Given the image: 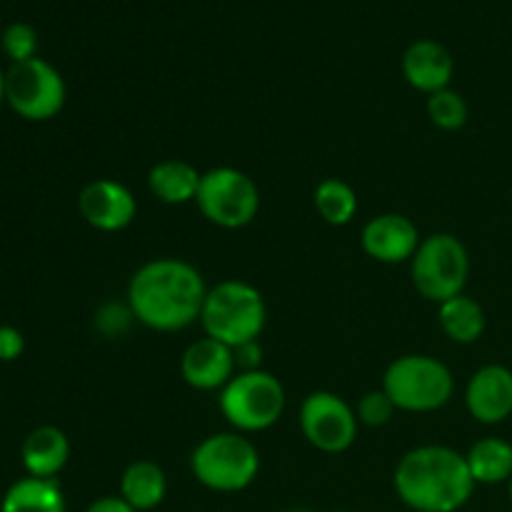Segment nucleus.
Wrapping results in <instances>:
<instances>
[{
  "label": "nucleus",
  "mask_w": 512,
  "mask_h": 512,
  "mask_svg": "<svg viewBox=\"0 0 512 512\" xmlns=\"http://www.w3.org/2000/svg\"><path fill=\"white\" fill-rule=\"evenodd\" d=\"M205 295L208 285L200 270L180 258L148 260L128 283L135 320L158 333H178L198 323Z\"/></svg>",
  "instance_id": "f257e3e1"
},
{
  "label": "nucleus",
  "mask_w": 512,
  "mask_h": 512,
  "mask_svg": "<svg viewBox=\"0 0 512 512\" xmlns=\"http://www.w3.org/2000/svg\"><path fill=\"white\" fill-rule=\"evenodd\" d=\"M393 485L403 505L415 512H458L475 490L468 460L448 445L408 450L395 468Z\"/></svg>",
  "instance_id": "f03ea898"
},
{
  "label": "nucleus",
  "mask_w": 512,
  "mask_h": 512,
  "mask_svg": "<svg viewBox=\"0 0 512 512\" xmlns=\"http://www.w3.org/2000/svg\"><path fill=\"white\" fill-rule=\"evenodd\" d=\"M265 320H268V308L263 295L245 280H223L208 288L200 313L205 335L233 350L258 340L265 330Z\"/></svg>",
  "instance_id": "7ed1b4c3"
},
{
  "label": "nucleus",
  "mask_w": 512,
  "mask_h": 512,
  "mask_svg": "<svg viewBox=\"0 0 512 512\" xmlns=\"http://www.w3.org/2000/svg\"><path fill=\"white\" fill-rule=\"evenodd\" d=\"M193 478L213 493H240L260 473V453L243 433H213L190 455Z\"/></svg>",
  "instance_id": "20e7f679"
},
{
  "label": "nucleus",
  "mask_w": 512,
  "mask_h": 512,
  "mask_svg": "<svg viewBox=\"0 0 512 512\" xmlns=\"http://www.w3.org/2000/svg\"><path fill=\"white\" fill-rule=\"evenodd\" d=\"M220 413L235 433H263L285 413V388L268 370H245L220 390Z\"/></svg>",
  "instance_id": "39448f33"
},
{
  "label": "nucleus",
  "mask_w": 512,
  "mask_h": 512,
  "mask_svg": "<svg viewBox=\"0 0 512 512\" xmlns=\"http://www.w3.org/2000/svg\"><path fill=\"white\" fill-rule=\"evenodd\" d=\"M383 390L405 413H433L455 393V378L445 363L430 355H403L383 375Z\"/></svg>",
  "instance_id": "423d86ee"
},
{
  "label": "nucleus",
  "mask_w": 512,
  "mask_h": 512,
  "mask_svg": "<svg viewBox=\"0 0 512 512\" xmlns=\"http://www.w3.org/2000/svg\"><path fill=\"white\" fill-rule=\"evenodd\" d=\"M413 285L430 303H445L465 290L470 275V255L463 240L450 233H435L420 240L410 260Z\"/></svg>",
  "instance_id": "0eeeda50"
},
{
  "label": "nucleus",
  "mask_w": 512,
  "mask_h": 512,
  "mask_svg": "<svg viewBox=\"0 0 512 512\" xmlns=\"http://www.w3.org/2000/svg\"><path fill=\"white\" fill-rule=\"evenodd\" d=\"M68 100V88L55 65L43 58L10 63L5 70V103L30 123L53 120Z\"/></svg>",
  "instance_id": "6e6552de"
},
{
  "label": "nucleus",
  "mask_w": 512,
  "mask_h": 512,
  "mask_svg": "<svg viewBox=\"0 0 512 512\" xmlns=\"http://www.w3.org/2000/svg\"><path fill=\"white\" fill-rule=\"evenodd\" d=\"M195 203L208 223L238 230L258 218L260 190L248 173L223 165L203 173Z\"/></svg>",
  "instance_id": "1a4fd4ad"
},
{
  "label": "nucleus",
  "mask_w": 512,
  "mask_h": 512,
  "mask_svg": "<svg viewBox=\"0 0 512 512\" xmlns=\"http://www.w3.org/2000/svg\"><path fill=\"white\" fill-rule=\"evenodd\" d=\"M358 415L340 395L315 390L300 405V430L315 450L340 455L358 438Z\"/></svg>",
  "instance_id": "9d476101"
},
{
  "label": "nucleus",
  "mask_w": 512,
  "mask_h": 512,
  "mask_svg": "<svg viewBox=\"0 0 512 512\" xmlns=\"http://www.w3.org/2000/svg\"><path fill=\"white\" fill-rule=\"evenodd\" d=\"M80 218L100 233H120L138 213V200L128 185L110 178L90 180L78 195Z\"/></svg>",
  "instance_id": "9b49d317"
},
{
  "label": "nucleus",
  "mask_w": 512,
  "mask_h": 512,
  "mask_svg": "<svg viewBox=\"0 0 512 512\" xmlns=\"http://www.w3.org/2000/svg\"><path fill=\"white\" fill-rule=\"evenodd\" d=\"M420 230L408 215L383 213L378 218L368 220L360 235L363 250L373 260L385 265L410 263L420 245Z\"/></svg>",
  "instance_id": "f8f14e48"
},
{
  "label": "nucleus",
  "mask_w": 512,
  "mask_h": 512,
  "mask_svg": "<svg viewBox=\"0 0 512 512\" xmlns=\"http://www.w3.org/2000/svg\"><path fill=\"white\" fill-rule=\"evenodd\" d=\"M235 353L215 338H200L185 348L180 358V375L193 390H223L235 375Z\"/></svg>",
  "instance_id": "ddd939ff"
},
{
  "label": "nucleus",
  "mask_w": 512,
  "mask_h": 512,
  "mask_svg": "<svg viewBox=\"0 0 512 512\" xmlns=\"http://www.w3.org/2000/svg\"><path fill=\"white\" fill-rule=\"evenodd\" d=\"M465 408L478 423L500 425L512 415V370L505 365H485L465 388Z\"/></svg>",
  "instance_id": "4468645a"
},
{
  "label": "nucleus",
  "mask_w": 512,
  "mask_h": 512,
  "mask_svg": "<svg viewBox=\"0 0 512 512\" xmlns=\"http://www.w3.org/2000/svg\"><path fill=\"white\" fill-rule=\"evenodd\" d=\"M403 75L415 90L433 95L450 88L455 75V60L438 40H415L403 53Z\"/></svg>",
  "instance_id": "2eb2a0df"
},
{
  "label": "nucleus",
  "mask_w": 512,
  "mask_h": 512,
  "mask_svg": "<svg viewBox=\"0 0 512 512\" xmlns=\"http://www.w3.org/2000/svg\"><path fill=\"white\" fill-rule=\"evenodd\" d=\"M70 460V440L55 425H40L30 430L28 438L20 445V463L30 478H48L55 480V475L68 465Z\"/></svg>",
  "instance_id": "dca6fc26"
},
{
  "label": "nucleus",
  "mask_w": 512,
  "mask_h": 512,
  "mask_svg": "<svg viewBox=\"0 0 512 512\" xmlns=\"http://www.w3.org/2000/svg\"><path fill=\"white\" fill-rule=\"evenodd\" d=\"M168 495L165 470L153 460H135L120 475V498L138 512L155 510Z\"/></svg>",
  "instance_id": "f3484780"
},
{
  "label": "nucleus",
  "mask_w": 512,
  "mask_h": 512,
  "mask_svg": "<svg viewBox=\"0 0 512 512\" xmlns=\"http://www.w3.org/2000/svg\"><path fill=\"white\" fill-rule=\"evenodd\" d=\"M203 173L193 168L185 160H163L153 165L148 173V188L160 203L165 205H185L195 203L200 190Z\"/></svg>",
  "instance_id": "a211bd4d"
},
{
  "label": "nucleus",
  "mask_w": 512,
  "mask_h": 512,
  "mask_svg": "<svg viewBox=\"0 0 512 512\" xmlns=\"http://www.w3.org/2000/svg\"><path fill=\"white\" fill-rule=\"evenodd\" d=\"M438 323L453 343L473 345L483 338L488 318L478 300L460 293L438 305Z\"/></svg>",
  "instance_id": "6ab92c4d"
},
{
  "label": "nucleus",
  "mask_w": 512,
  "mask_h": 512,
  "mask_svg": "<svg viewBox=\"0 0 512 512\" xmlns=\"http://www.w3.org/2000/svg\"><path fill=\"white\" fill-rule=\"evenodd\" d=\"M65 498L58 480L20 478L5 490L0 512H65Z\"/></svg>",
  "instance_id": "aec40b11"
},
{
  "label": "nucleus",
  "mask_w": 512,
  "mask_h": 512,
  "mask_svg": "<svg viewBox=\"0 0 512 512\" xmlns=\"http://www.w3.org/2000/svg\"><path fill=\"white\" fill-rule=\"evenodd\" d=\"M470 475L475 485H500L512 478V445L503 438H483L468 450Z\"/></svg>",
  "instance_id": "412c9836"
},
{
  "label": "nucleus",
  "mask_w": 512,
  "mask_h": 512,
  "mask_svg": "<svg viewBox=\"0 0 512 512\" xmlns=\"http://www.w3.org/2000/svg\"><path fill=\"white\" fill-rule=\"evenodd\" d=\"M313 200L320 218L335 228L353 223L355 213H358V193L353 190V185L340 178H325L323 183H318Z\"/></svg>",
  "instance_id": "4be33fe9"
},
{
  "label": "nucleus",
  "mask_w": 512,
  "mask_h": 512,
  "mask_svg": "<svg viewBox=\"0 0 512 512\" xmlns=\"http://www.w3.org/2000/svg\"><path fill=\"white\" fill-rule=\"evenodd\" d=\"M428 118L435 128L453 133L468 123V103L455 90H438V93L428 95Z\"/></svg>",
  "instance_id": "5701e85b"
},
{
  "label": "nucleus",
  "mask_w": 512,
  "mask_h": 512,
  "mask_svg": "<svg viewBox=\"0 0 512 512\" xmlns=\"http://www.w3.org/2000/svg\"><path fill=\"white\" fill-rule=\"evenodd\" d=\"M0 50H3L10 63L38 58V33L30 23L15 20V23L5 25L3 33H0Z\"/></svg>",
  "instance_id": "b1692460"
},
{
  "label": "nucleus",
  "mask_w": 512,
  "mask_h": 512,
  "mask_svg": "<svg viewBox=\"0 0 512 512\" xmlns=\"http://www.w3.org/2000/svg\"><path fill=\"white\" fill-rule=\"evenodd\" d=\"M395 403L390 400V395L385 393L383 388L380 390H370L360 398L358 408H355V415H358L360 425H368V428H383L393 420L395 415Z\"/></svg>",
  "instance_id": "393cba45"
},
{
  "label": "nucleus",
  "mask_w": 512,
  "mask_h": 512,
  "mask_svg": "<svg viewBox=\"0 0 512 512\" xmlns=\"http://www.w3.org/2000/svg\"><path fill=\"white\" fill-rule=\"evenodd\" d=\"M133 310L130 305L125 308H118V305H105V308L98 310V330H103L105 335H115L123 333L128 328V323L133 320Z\"/></svg>",
  "instance_id": "a878e982"
},
{
  "label": "nucleus",
  "mask_w": 512,
  "mask_h": 512,
  "mask_svg": "<svg viewBox=\"0 0 512 512\" xmlns=\"http://www.w3.org/2000/svg\"><path fill=\"white\" fill-rule=\"evenodd\" d=\"M25 353V338L13 325H0V363H13Z\"/></svg>",
  "instance_id": "bb28decb"
},
{
  "label": "nucleus",
  "mask_w": 512,
  "mask_h": 512,
  "mask_svg": "<svg viewBox=\"0 0 512 512\" xmlns=\"http://www.w3.org/2000/svg\"><path fill=\"white\" fill-rule=\"evenodd\" d=\"M233 353H235L238 373H245V370H260V363H263V348H260L258 340L240 345V348H235Z\"/></svg>",
  "instance_id": "cd10ccee"
},
{
  "label": "nucleus",
  "mask_w": 512,
  "mask_h": 512,
  "mask_svg": "<svg viewBox=\"0 0 512 512\" xmlns=\"http://www.w3.org/2000/svg\"><path fill=\"white\" fill-rule=\"evenodd\" d=\"M85 512H138L130 508L120 495H105V498L93 500V503L85 508Z\"/></svg>",
  "instance_id": "c85d7f7f"
},
{
  "label": "nucleus",
  "mask_w": 512,
  "mask_h": 512,
  "mask_svg": "<svg viewBox=\"0 0 512 512\" xmlns=\"http://www.w3.org/2000/svg\"><path fill=\"white\" fill-rule=\"evenodd\" d=\"M5 103V70L0 68V105Z\"/></svg>",
  "instance_id": "c756f323"
},
{
  "label": "nucleus",
  "mask_w": 512,
  "mask_h": 512,
  "mask_svg": "<svg viewBox=\"0 0 512 512\" xmlns=\"http://www.w3.org/2000/svg\"><path fill=\"white\" fill-rule=\"evenodd\" d=\"M285 512H310V510H305V508H290V510H285Z\"/></svg>",
  "instance_id": "7c9ffc66"
},
{
  "label": "nucleus",
  "mask_w": 512,
  "mask_h": 512,
  "mask_svg": "<svg viewBox=\"0 0 512 512\" xmlns=\"http://www.w3.org/2000/svg\"><path fill=\"white\" fill-rule=\"evenodd\" d=\"M508 493H510V500H512V478H510V483H508Z\"/></svg>",
  "instance_id": "2f4dec72"
}]
</instances>
